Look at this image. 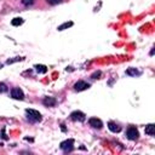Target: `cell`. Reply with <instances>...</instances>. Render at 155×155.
<instances>
[{"instance_id": "1", "label": "cell", "mask_w": 155, "mask_h": 155, "mask_svg": "<svg viewBox=\"0 0 155 155\" xmlns=\"http://www.w3.org/2000/svg\"><path fill=\"white\" fill-rule=\"evenodd\" d=\"M25 115H27V119L31 122H38V121H41V114L35 110V109H25Z\"/></svg>"}, {"instance_id": "2", "label": "cell", "mask_w": 155, "mask_h": 155, "mask_svg": "<svg viewBox=\"0 0 155 155\" xmlns=\"http://www.w3.org/2000/svg\"><path fill=\"white\" fill-rule=\"evenodd\" d=\"M126 137H127L130 140H136V139H138V137H139V132H138V130H137L134 126H130V127L127 128V131H126Z\"/></svg>"}, {"instance_id": "3", "label": "cell", "mask_w": 155, "mask_h": 155, "mask_svg": "<svg viewBox=\"0 0 155 155\" xmlns=\"http://www.w3.org/2000/svg\"><path fill=\"white\" fill-rule=\"evenodd\" d=\"M59 147H61V149H62L63 151H65V153L71 151L73 148H74V139H67V140H63V142L61 143Z\"/></svg>"}, {"instance_id": "4", "label": "cell", "mask_w": 155, "mask_h": 155, "mask_svg": "<svg viewBox=\"0 0 155 155\" xmlns=\"http://www.w3.org/2000/svg\"><path fill=\"white\" fill-rule=\"evenodd\" d=\"M70 119L73 120V121H85V119H86V115L82 113V111H80V110H75V111H73L71 114H70Z\"/></svg>"}, {"instance_id": "5", "label": "cell", "mask_w": 155, "mask_h": 155, "mask_svg": "<svg viewBox=\"0 0 155 155\" xmlns=\"http://www.w3.org/2000/svg\"><path fill=\"white\" fill-rule=\"evenodd\" d=\"M11 97H12L13 99H19V101H22V99L24 98V93H23V91H22L19 87H13V88L11 90Z\"/></svg>"}, {"instance_id": "6", "label": "cell", "mask_w": 155, "mask_h": 155, "mask_svg": "<svg viewBox=\"0 0 155 155\" xmlns=\"http://www.w3.org/2000/svg\"><path fill=\"white\" fill-rule=\"evenodd\" d=\"M87 88H90V84L86 82V81H82V80L75 82V85H74V90L78 91V92H80V91H85V90H87Z\"/></svg>"}, {"instance_id": "7", "label": "cell", "mask_w": 155, "mask_h": 155, "mask_svg": "<svg viewBox=\"0 0 155 155\" xmlns=\"http://www.w3.org/2000/svg\"><path fill=\"white\" fill-rule=\"evenodd\" d=\"M88 124H90V126H92L93 128H97V130H101L103 127V122L97 117H91L88 120Z\"/></svg>"}, {"instance_id": "8", "label": "cell", "mask_w": 155, "mask_h": 155, "mask_svg": "<svg viewBox=\"0 0 155 155\" xmlns=\"http://www.w3.org/2000/svg\"><path fill=\"white\" fill-rule=\"evenodd\" d=\"M42 103H44L46 107H54L56 103H57V101H56L53 97H45V98L42 99Z\"/></svg>"}, {"instance_id": "9", "label": "cell", "mask_w": 155, "mask_h": 155, "mask_svg": "<svg viewBox=\"0 0 155 155\" xmlns=\"http://www.w3.org/2000/svg\"><path fill=\"white\" fill-rule=\"evenodd\" d=\"M108 128H109L111 132H114V133L121 131V127H120L116 122H113V121H109V122H108Z\"/></svg>"}, {"instance_id": "10", "label": "cell", "mask_w": 155, "mask_h": 155, "mask_svg": "<svg viewBox=\"0 0 155 155\" xmlns=\"http://www.w3.org/2000/svg\"><path fill=\"white\" fill-rule=\"evenodd\" d=\"M154 128H155V126H154L153 124L147 125V126H145V133H147L148 136H154Z\"/></svg>"}, {"instance_id": "11", "label": "cell", "mask_w": 155, "mask_h": 155, "mask_svg": "<svg viewBox=\"0 0 155 155\" xmlns=\"http://www.w3.org/2000/svg\"><path fill=\"white\" fill-rule=\"evenodd\" d=\"M23 18H21V17H16V18H13L12 21H11V24L13 25V27H18V25H21V24H23Z\"/></svg>"}, {"instance_id": "12", "label": "cell", "mask_w": 155, "mask_h": 155, "mask_svg": "<svg viewBox=\"0 0 155 155\" xmlns=\"http://www.w3.org/2000/svg\"><path fill=\"white\" fill-rule=\"evenodd\" d=\"M35 69H36L38 73H42V74H45V73L47 71L46 65H42V64H36V65H35Z\"/></svg>"}, {"instance_id": "13", "label": "cell", "mask_w": 155, "mask_h": 155, "mask_svg": "<svg viewBox=\"0 0 155 155\" xmlns=\"http://www.w3.org/2000/svg\"><path fill=\"white\" fill-rule=\"evenodd\" d=\"M71 25H73V22H65V23H63V24H61L58 27V30H64V29H67V28H69Z\"/></svg>"}, {"instance_id": "14", "label": "cell", "mask_w": 155, "mask_h": 155, "mask_svg": "<svg viewBox=\"0 0 155 155\" xmlns=\"http://www.w3.org/2000/svg\"><path fill=\"white\" fill-rule=\"evenodd\" d=\"M126 74H127V75H138L139 71H138L136 68H130V69L126 70Z\"/></svg>"}, {"instance_id": "15", "label": "cell", "mask_w": 155, "mask_h": 155, "mask_svg": "<svg viewBox=\"0 0 155 155\" xmlns=\"http://www.w3.org/2000/svg\"><path fill=\"white\" fill-rule=\"evenodd\" d=\"M22 4L24 6H30V5L34 4V0H22Z\"/></svg>"}, {"instance_id": "16", "label": "cell", "mask_w": 155, "mask_h": 155, "mask_svg": "<svg viewBox=\"0 0 155 155\" xmlns=\"http://www.w3.org/2000/svg\"><path fill=\"white\" fill-rule=\"evenodd\" d=\"M50 5H57V4H59L62 0H46Z\"/></svg>"}, {"instance_id": "17", "label": "cell", "mask_w": 155, "mask_h": 155, "mask_svg": "<svg viewBox=\"0 0 155 155\" xmlns=\"http://www.w3.org/2000/svg\"><path fill=\"white\" fill-rule=\"evenodd\" d=\"M23 58H21V57H16L15 59H8L7 61V64H11V63H13V62H17V61H22Z\"/></svg>"}, {"instance_id": "18", "label": "cell", "mask_w": 155, "mask_h": 155, "mask_svg": "<svg viewBox=\"0 0 155 155\" xmlns=\"http://www.w3.org/2000/svg\"><path fill=\"white\" fill-rule=\"evenodd\" d=\"M7 91V87L5 84H0V92H6Z\"/></svg>"}, {"instance_id": "19", "label": "cell", "mask_w": 155, "mask_h": 155, "mask_svg": "<svg viewBox=\"0 0 155 155\" xmlns=\"http://www.w3.org/2000/svg\"><path fill=\"white\" fill-rule=\"evenodd\" d=\"M99 75H101V71H97V73H94L92 75V79H96V76H99Z\"/></svg>"}, {"instance_id": "20", "label": "cell", "mask_w": 155, "mask_h": 155, "mask_svg": "<svg viewBox=\"0 0 155 155\" xmlns=\"http://www.w3.org/2000/svg\"><path fill=\"white\" fill-rule=\"evenodd\" d=\"M0 68H2V64H0Z\"/></svg>"}]
</instances>
